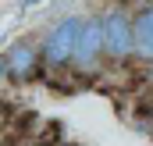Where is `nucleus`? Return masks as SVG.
I'll list each match as a JSON object with an SVG mask.
<instances>
[{
  "mask_svg": "<svg viewBox=\"0 0 153 146\" xmlns=\"http://www.w3.org/2000/svg\"><path fill=\"white\" fill-rule=\"evenodd\" d=\"M4 68H7L11 78H29L32 68H36V46H32L29 39L11 43V46H7V54H4Z\"/></svg>",
  "mask_w": 153,
  "mask_h": 146,
  "instance_id": "obj_4",
  "label": "nucleus"
},
{
  "mask_svg": "<svg viewBox=\"0 0 153 146\" xmlns=\"http://www.w3.org/2000/svg\"><path fill=\"white\" fill-rule=\"evenodd\" d=\"M82 25H85V18H64V22H57V25L46 32V39H43V57H46V64L61 68V64L75 61Z\"/></svg>",
  "mask_w": 153,
  "mask_h": 146,
  "instance_id": "obj_1",
  "label": "nucleus"
},
{
  "mask_svg": "<svg viewBox=\"0 0 153 146\" xmlns=\"http://www.w3.org/2000/svg\"><path fill=\"white\" fill-rule=\"evenodd\" d=\"M100 54H107V36H103V18H85L82 36H78V50H75V64L89 68L100 61Z\"/></svg>",
  "mask_w": 153,
  "mask_h": 146,
  "instance_id": "obj_3",
  "label": "nucleus"
},
{
  "mask_svg": "<svg viewBox=\"0 0 153 146\" xmlns=\"http://www.w3.org/2000/svg\"><path fill=\"white\" fill-rule=\"evenodd\" d=\"M103 18V36H107V54L111 57H128L135 54V14H128L125 7H111L100 14Z\"/></svg>",
  "mask_w": 153,
  "mask_h": 146,
  "instance_id": "obj_2",
  "label": "nucleus"
},
{
  "mask_svg": "<svg viewBox=\"0 0 153 146\" xmlns=\"http://www.w3.org/2000/svg\"><path fill=\"white\" fill-rule=\"evenodd\" d=\"M135 54L153 61V4H143L135 11Z\"/></svg>",
  "mask_w": 153,
  "mask_h": 146,
  "instance_id": "obj_5",
  "label": "nucleus"
},
{
  "mask_svg": "<svg viewBox=\"0 0 153 146\" xmlns=\"http://www.w3.org/2000/svg\"><path fill=\"white\" fill-rule=\"evenodd\" d=\"M25 4H39V0H25Z\"/></svg>",
  "mask_w": 153,
  "mask_h": 146,
  "instance_id": "obj_6",
  "label": "nucleus"
}]
</instances>
